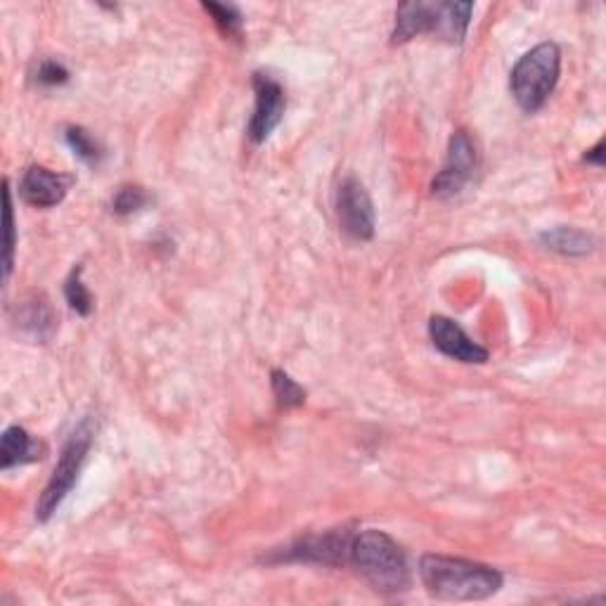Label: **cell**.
Here are the masks:
<instances>
[{
  "instance_id": "cell-11",
  "label": "cell",
  "mask_w": 606,
  "mask_h": 606,
  "mask_svg": "<svg viewBox=\"0 0 606 606\" xmlns=\"http://www.w3.org/2000/svg\"><path fill=\"white\" fill-rule=\"evenodd\" d=\"M74 178L50 171L45 166H29L20 180V197L29 207L53 209L62 205Z\"/></svg>"
},
{
  "instance_id": "cell-17",
  "label": "cell",
  "mask_w": 606,
  "mask_h": 606,
  "mask_svg": "<svg viewBox=\"0 0 606 606\" xmlns=\"http://www.w3.org/2000/svg\"><path fill=\"white\" fill-rule=\"evenodd\" d=\"M64 138H66V143H70V147L74 149V155L86 161V164H100V159H103V147L97 145V140L91 136L86 128L70 126L64 133Z\"/></svg>"
},
{
  "instance_id": "cell-7",
  "label": "cell",
  "mask_w": 606,
  "mask_h": 606,
  "mask_svg": "<svg viewBox=\"0 0 606 606\" xmlns=\"http://www.w3.org/2000/svg\"><path fill=\"white\" fill-rule=\"evenodd\" d=\"M336 218L351 240L367 242L375 238V205L358 178H344L336 190Z\"/></svg>"
},
{
  "instance_id": "cell-12",
  "label": "cell",
  "mask_w": 606,
  "mask_h": 606,
  "mask_svg": "<svg viewBox=\"0 0 606 606\" xmlns=\"http://www.w3.org/2000/svg\"><path fill=\"white\" fill-rule=\"evenodd\" d=\"M14 325L20 327L24 334L33 336V339L45 342L55 332V313L43 296H31V299H24L20 306H17Z\"/></svg>"
},
{
  "instance_id": "cell-2",
  "label": "cell",
  "mask_w": 606,
  "mask_h": 606,
  "mask_svg": "<svg viewBox=\"0 0 606 606\" xmlns=\"http://www.w3.org/2000/svg\"><path fill=\"white\" fill-rule=\"evenodd\" d=\"M348 562L358 574L384 595H398L410 585V571L406 554L391 535L384 531H363L353 535Z\"/></svg>"
},
{
  "instance_id": "cell-5",
  "label": "cell",
  "mask_w": 606,
  "mask_h": 606,
  "mask_svg": "<svg viewBox=\"0 0 606 606\" xmlns=\"http://www.w3.org/2000/svg\"><path fill=\"white\" fill-rule=\"evenodd\" d=\"M95 431H97L95 419L83 417L81 422L74 427V431L70 433V439H66V443L62 448V454H60L53 477H50L45 491L36 504L39 521H48L50 516H53L62 504V500L72 493V488L79 481L81 469H83V464H86L88 450L95 441Z\"/></svg>"
},
{
  "instance_id": "cell-14",
  "label": "cell",
  "mask_w": 606,
  "mask_h": 606,
  "mask_svg": "<svg viewBox=\"0 0 606 606\" xmlns=\"http://www.w3.org/2000/svg\"><path fill=\"white\" fill-rule=\"evenodd\" d=\"M541 240L547 249L557 251V254H564V257H583L595 244V240L591 238V234L583 232V230H576V228L547 230V232L541 234Z\"/></svg>"
},
{
  "instance_id": "cell-9",
  "label": "cell",
  "mask_w": 606,
  "mask_h": 606,
  "mask_svg": "<svg viewBox=\"0 0 606 606\" xmlns=\"http://www.w3.org/2000/svg\"><path fill=\"white\" fill-rule=\"evenodd\" d=\"M353 535L346 529H336L325 535H306L284 552V562H313V564H342L348 560Z\"/></svg>"
},
{
  "instance_id": "cell-4",
  "label": "cell",
  "mask_w": 606,
  "mask_h": 606,
  "mask_svg": "<svg viewBox=\"0 0 606 606\" xmlns=\"http://www.w3.org/2000/svg\"><path fill=\"white\" fill-rule=\"evenodd\" d=\"M562 72V50L557 43H541L521 58L510 76V88L516 105L535 114L543 109L547 97L554 93Z\"/></svg>"
},
{
  "instance_id": "cell-21",
  "label": "cell",
  "mask_w": 606,
  "mask_h": 606,
  "mask_svg": "<svg viewBox=\"0 0 606 606\" xmlns=\"http://www.w3.org/2000/svg\"><path fill=\"white\" fill-rule=\"evenodd\" d=\"M12 251H14V218H12V192L6 182V280L12 273Z\"/></svg>"
},
{
  "instance_id": "cell-13",
  "label": "cell",
  "mask_w": 606,
  "mask_h": 606,
  "mask_svg": "<svg viewBox=\"0 0 606 606\" xmlns=\"http://www.w3.org/2000/svg\"><path fill=\"white\" fill-rule=\"evenodd\" d=\"M43 458V446L39 441H33L22 427H8L3 431V441H0V467L3 471L17 467V464H27V462H36Z\"/></svg>"
},
{
  "instance_id": "cell-22",
  "label": "cell",
  "mask_w": 606,
  "mask_h": 606,
  "mask_svg": "<svg viewBox=\"0 0 606 606\" xmlns=\"http://www.w3.org/2000/svg\"><path fill=\"white\" fill-rule=\"evenodd\" d=\"M602 149H604V140H599V143L591 149V155H585V161H595L597 166H602V164H604V159H602Z\"/></svg>"
},
{
  "instance_id": "cell-10",
  "label": "cell",
  "mask_w": 606,
  "mask_h": 606,
  "mask_svg": "<svg viewBox=\"0 0 606 606\" xmlns=\"http://www.w3.org/2000/svg\"><path fill=\"white\" fill-rule=\"evenodd\" d=\"M429 336L433 346L452 361L467 365H483L488 361V351L471 342L467 332L446 315H433L429 320Z\"/></svg>"
},
{
  "instance_id": "cell-16",
  "label": "cell",
  "mask_w": 606,
  "mask_h": 606,
  "mask_svg": "<svg viewBox=\"0 0 606 606\" xmlns=\"http://www.w3.org/2000/svg\"><path fill=\"white\" fill-rule=\"evenodd\" d=\"M81 275H83V268L76 265L74 271L70 273V278H66V282H64V296H66V303L72 306V311H76L79 315H91L93 294L88 292L86 284H83Z\"/></svg>"
},
{
  "instance_id": "cell-8",
  "label": "cell",
  "mask_w": 606,
  "mask_h": 606,
  "mask_svg": "<svg viewBox=\"0 0 606 606\" xmlns=\"http://www.w3.org/2000/svg\"><path fill=\"white\" fill-rule=\"evenodd\" d=\"M254 93H257V105L254 114L249 119V138L254 145L265 143L271 138V133L280 126L284 109H288V97H284V88L280 81L268 74H254Z\"/></svg>"
},
{
  "instance_id": "cell-18",
  "label": "cell",
  "mask_w": 606,
  "mask_h": 606,
  "mask_svg": "<svg viewBox=\"0 0 606 606\" xmlns=\"http://www.w3.org/2000/svg\"><path fill=\"white\" fill-rule=\"evenodd\" d=\"M149 199H152L149 192L140 188V185H122V188L112 197V209L119 216H130L145 209L149 205Z\"/></svg>"
},
{
  "instance_id": "cell-3",
  "label": "cell",
  "mask_w": 606,
  "mask_h": 606,
  "mask_svg": "<svg viewBox=\"0 0 606 606\" xmlns=\"http://www.w3.org/2000/svg\"><path fill=\"white\" fill-rule=\"evenodd\" d=\"M471 3H400L396 10V27L391 43H408L422 33H436L450 43H462L471 22Z\"/></svg>"
},
{
  "instance_id": "cell-20",
  "label": "cell",
  "mask_w": 606,
  "mask_h": 606,
  "mask_svg": "<svg viewBox=\"0 0 606 606\" xmlns=\"http://www.w3.org/2000/svg\"><path fill=\"white\" fill-rule=\"evenodd\" d=\"M70 81V72L55 60H43L36 70V83L39 86H62Z\"/></svg>"
},
{
  "instance_id": "cell-19",
  "label": "cell",
  "mask_w": 606,
  "mask_h": 606,
  "mask_svg": "<svg viewBox=\"0 0 606 606\" xmlns=\"http://www.w3.org/2000/svg\"><path fill=\"white\" fill-rule=\"evenodd\" d=\"M201 8H205L211 17L216 27L221 29V33H226V36H242V14L238 8L232 6H218V3H201Z\"/></svg>"
},
{
  "instance_id": "cell-1",
  "label": "cell",
  "mask_w": 606,
  "mask_h": 606,
  "mask_svg": "<svg viewBox=\"0 0 606 606\" xmlns=\"http://www.w3.org/2000/svg\"><path fill=\"white\" fill-rule=\"evenodd\" d=\"M419 576L427 593L443 602H481L500 593L502 574L493 566L443 554H425Z\"/></svg>"
},
{
  "instance_id": "cell-6",
  "label": "cell",
  "mask_w": 606,
  "mask_h": 606,
  "mask_svg": "<svg viewBox=\"0 0 606 606\" xmlns=\"http://www.w3.org/2000/svg\"><path fill=\"white\" fill-rule=\"evenodd\" d=\"M479 168V149L477 143L471 140L467 130L452 133L448 145L446 164L439 171V176L431 182V195L439 199H450L464 190V185L471 182Z\"/></svg>"
},
{
  "instance_id": "cell-15",
  "label": "cell",
  "mask_w": 606,
  "mask_h": 606,
  "mask_svg": "<svg viewBox=\"0 0 606 606\" xmlns=\"http://www.w3.org/2000/svg\"><path fill=\"white\" fill-rule=\"evenodd\" d=\"M273 394L278 398V406L284 410L299 408L306 403V389L299 386L288 373H282V369H273Z\"/></svg>"
}]
</instances>
